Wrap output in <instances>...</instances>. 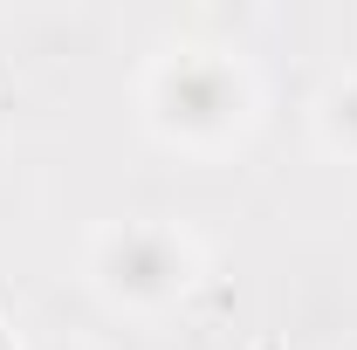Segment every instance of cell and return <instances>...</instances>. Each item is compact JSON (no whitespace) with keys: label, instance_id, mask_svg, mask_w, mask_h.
Returning a JSON list of instances; mask_svg holds the SVG:
<instances>
[{"label":"cell","instance_id":"1","mask_svg":"<svg viewBox=\"0 0 357 350\" xmlns=\"http://www.w3.org/2000/svg\"><path fill=\"white\" fill-rule=\"evenodd\" d=\"M137 124L165 151L185 158H234L261 124V76L227 42H158L137 69Z\"/></svg>","mask_w":357,"mask_h":350},{"label":"cell","instance_id":"2","mask_svg":"<svg viewBox=\"0 0 357 350\" xmlns=\"http://www.w3.org/2000/svg\"><path fill=\"white\" fill-rule=\"evenodd\" d=\"M83 275L103 296V309L151 323V316H172L206 282V248L172 213H124V220H96L89 227Z\"/></svg>","mask_w":357,"mask_h":350},{"label":"cell","instance_id":"3","mask_svg":"<svg viewBox=\"0 0 357 350\" xmlns=\"http://www.w3.org/2000/svg\"><path fill=\"white\" fill-rule=\"evenodd\" d=\"M310 131H316V144H323L330 158L357 165V69H337L330 83L316 89V103H310Z\"/></svg>","mask_w":357,"mask_h":350},{"label":"cell","instance_id":"4","mask_svg":"<svg viewBox=\"0 0 357 350\" xmlns=\"http://www.w3.org/2000/svg\"><path fill=\"white\" fill-rule=\"evenodd\" d=\"M28 350H89L83 337H42V344H28Z\"/></svg>","mask_w":357,"mask_h":350},{"label":"cell","instance_id":"5","mask_svg":"<svg viewBox=\"0 0 357 350\" xmlns=\"http://www.w3.org/2000/svg\"><path fill=\"white\" fill-rule=\"evenodd\" d=\"M0 350H28V344H14V330H7V323H0Z\"/></svg>","mask_w":357,"mask_h":350}]
</instances>
